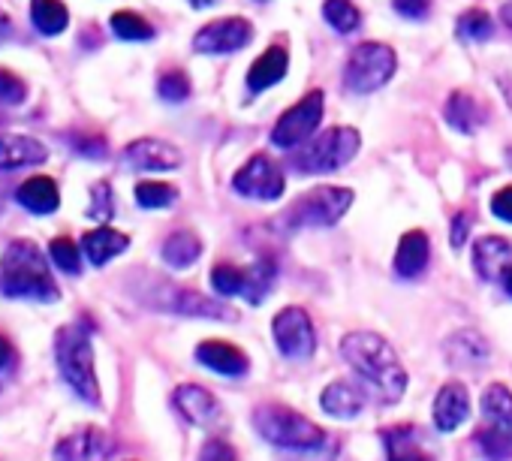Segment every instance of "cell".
I'll return each instance as SVG.
<instances>
[{
    "label": "cell",
    "mask_w": 512,
    "mask_h": 461,
    "mask_svg": "<svg viewBox=\"0 0 512 461\" xmlns=\"http://www.w3.org/2000/svg\"><path fill=\"white\" fill-rule=\"evenodd\" d=\"M341 356L383 404L401 401V395L407 389V371H404L395 347L383 335L368 332V329L347 332L341 338Z\"/></svg>",
    "instance_id": "1"
},
{
    "label": "cell",
    "mask_w": 512,
    "mask_h": 461,
    "mask_svg": "<svg viewBox=\"0 0 512 461\" xmlns=\"http://www.w3.org/2000/svg\"><path fill=\"white\" fill-rule=\"evenodd\" d=\"M0 284H4V293L13 299H34V302L61 299L49 260L43 257L40 245L28 239H16L4 251V257H0Z\"/></svg>",
    "instance_id": "2"
},
{
    "label": "cell",
    "mask_w": 512,
    "mask_h": 461,
    "mask_svg": "<svg viewBox=\"0 0 512 461\" xmlns=\"http://www.w3.org/2000/svg\"><path fill=\"white\" fill-rule=\"evenodd\" d=\"M55 362L67 386L91 407L103 404L97 368H94V344L91 329L82 326H61L55 335Z\"/></svg>",
    "instance_id": "3"
},
{
    "label": "cell",
    "mask_w": 512,
    "mask_h": 461,
    "mask_svg": "<svg viewBox=\"0 0 512 461\" xmlns=\"http://www.w3.org/2000/svg\"><path fill=\"white\" fill-rule=\"evenodd\" d=\"M253 428L263 440H269L278 449L287 452H314L326 443V431L314 425L305 413L281 404V401H263L253 410Z\"/></svg>",
    "instance_id": "4"
},
{
    "label": "cell",
    "mask_w": 512,
    "mask_h": 461,
    "mask_svg": "<svg viewBox=\"0 0 512 461\" xmlns=\"http://www.w3.org/2000/svg\"><path fill=\"white\" fill-rule=\"evenodd\" d=\"M353 205V190L350 187H314L302 193L278 220L284 233H296V229H323L335 226Z\"/></svg>",
    "instance_id": "5"
},
{
    "label": "cell",
    "mask_w": 512,
    "mask_h": 461,
    "mask_svg": "<svg viewBox=\"0 0 512 461\" xmlns=\"http://www.w3.org/2000/svg\"><path fill=\"white\" fill-rule=\"evenodd\" d=\"M359 148H362V136L356 127H332L299 151L296 166L308 175H326L347 166L359 154Z\"/></svg>",
    "instance_id": "6"
},
{
    "label": "cell",
    "mask_w": 512,
    "mask_h": 461,
    "mask_svg": "<svg viewBox=\"0 0 512 461\" xmlns=\"http://www.w3.org/2000/svg\"><path fill=\"white\" fill-rule=\"evenodd\" d=\"M398 70V55L392 46L383 43H362L353 49V55L347 58L344 67V85L353 94H374L383 85H389V79Z\"/></svg>",
    "instance_id": "7"
},
{
    "label": "cell",
    "mask_w": 512,
    "mask_h": 461,
    "mask_svg": "<svg viewBox=\"0 0 512 461\" xmlns=\"http://www.w3.org/2000/svg\"><path fill=\"white\" fill-rule=\"evenodd\" d=\"M142 302L148 308L157 311H172V314H184V317H205V320H235V311H229L226 305L196 293V290H184L175 284H166L160 278L151 281V293L142 296Z\"/></svg>",
    "instance_id": "8"
},
{
    "label": "cell",
    "mask_w": 512,
    "mask_h": 461,
    "mask_svg": "<svg viewBox=\"0 0 512 461\" xmlns=\"http://www.w3.org/2000/svg\"><path fill=\"white\" fill-rule=\"evenodd\" d=\"M323 103H326V97H323L320 88L311 91V94H305L296 106H290L278 118V124L272 130V142L278 148H284V151H293L299 145H308L311 136L320 127V121H323Z\"/></svg>",
    "instance_id": "9"
},
{
    "label": "cell",
    "mask_w": 512,
    "mask_h": 461,
    "mask_svg": "<svg viewBox=\"0 0 512 461\" xmlns=\"http://www.w3.org/2000/svg\"><path fill=\"white\" fill-rule=\"evenodd\" d=\"M232 187L238 196L256 199V202H275L284 196L287 190V178L281 172V166L266 157V154H256L250 157L232 178Z\"/></svg>",
    "instance_id": "10"
},
{
    "label": "cell",
    "mask_w": 512,
    "mask_h": 461,
    "mask_svg": "<svg viewBox=\"0 0 512 461\" xmlns=\"http://www.w3.org/2000/svg\"><path fill=\"white\" fill-rule=\"evenodd\" d=\"M272 335H275V344L278 350L287 356V359H311L317 353V329H314V320L308 317L305 308H284L275 314L272 320Z\"/></svg>",
    "instance_id": "11"
},
{
    "label": "cell",
    "mask_w": 512,
    "mask_h": 461,
    "mask_svg": "<svg viewBox=\"0 0 512 461\" xmlns=\"http://www.w3.org/2000/svg\"><path fill=\"white\" fill-rule=\"evenodd\" d=\"M253 40V25L247 19H217L208 22L205 28L196 31L193 37V49L199 55H229L244 49Z\"/></svg>",
    "instance_id": "12"
},
{
    "label": "cell",
    "mask_w": 512,
    "mask_h": 461,
    "mask_svg": "<svg viewBox=\"0 0 512 461\" xmlns=\"http://www.w3.org/2000/svg\"><path fill=\"white\" fill-rule=\"evenodd\" d=\"M172 401H175L178 413H181L190 425H196V428H217V425H223V419H226L220 401H217L205 386L181 383V386L175 389Z\"/></svg>",
    "instance_id": "13"
},
{
    "label": "cell",
    "mask_w": 512,
    "mask_h": 461,
    "mask_svg": "<svg viewBox=\"0 0 512 461\" xmlns=\"http://www.w3.org/2000/svg\"><path fill=\"white\" fill-rule=\"evenodd\" d=\"M124 160H127V166L142 169V172H169V169H178L184 157L172 142L136 139L124 148Z\"/></svg>",
    "instance_id": "14"
},
{
    "label": "cell",
    "mask_w": 512,
    "mask_h": 461,
    "mask_svg": "<svg viewBox=\"0 0 512 461\" xmlns=\"http://www.w3.org/2000/svg\"><path fill=\"white\" fill-rule=\"evenodd\" d=\"M109 452H112V440L100 428L85 425L67 434L64 440H58L55 461H103Z\"/></svg>",
    "instance_id": "15"
},
{
    "label": "cell",
    "mask_w": 512,
    "mask_h": 461,
    "mask_svg": "<svg viewBox=\"0 0 512 461\" xmlns=\"http://www.w3.org/2000/svg\"><path fill=\"white\" fill-rule=\"evenodd\" d=\"M473 269L482 281H503L512 272V242L500 236H482L473 245Z\"/></svg>",
    "instance_id": "16"
},
{
    "label": "cell",
    "mask_w": 512,
    "mask_h": 461,
    "mask_svg": "<svg viewBox=\"0 0 512 461\" xmlns=\"http://www.w3.org/2000/svg\"><path fill=\"white\" fill-rule=\"evenodd\" d=\"M196 359L220 377H244L250 368L247 353L229 341H202L196 347Z\"/></svg>",
    "instance_id": "17"
},
{
    "label": "cell",
    "mask_w": 512,
    "mask_h": 461,
    "mask_svg": "<svg viewBox=\"0 0 512 461\" xmlns=\"http://www.w3.org/2000/svg\"><path fill=\"white\" fill-rule=\"evenodd\" d=\"M431 416H434V428L443 431V434H449V431H455L461 422H467V416H470V392H467V386H461V383H446V386L437 392V398H434Z\"/></svg>",
    "instance_id": "18"
},
{
    "label": "cell",
    "mask_w": 512,
    "mask_h": 461,
    "mask_svg": "<svg viewBox=\"0 0 512 461\" xmlns=\"http://www.w3.org/2000/svg\"><path fill=\"white\" fill-rule=\"evenodd\" d=\"M443 350H446L449 365L455 368H479L491 359V347L476 329H458L455 335L446 338Z\"/></svg>",
    "instance_id": "19"
},
{
    "label": "cell",
    "mask_w": 512,
    "mask_h": 461,
    "mask_svg": "<svg viewBox=\"0 0 512 461\" xmlns=\"http://www.w3.org/2000/svg\"><path fill=\"white\" fill-rule=\"evenodd\" d=\"M287 70H290V55H287V49L272 46V49H266L260 58H256V61L250 64V70H247V88H250L253 94H263V91L275 88V85L287 76Z\"/></svg>",
    "instance_id": "20"
},
{
    "label": "cell",
    "mask_w": 512,
    "mask_h": 461,
    "mask_svg": "<svg viewBox=\"0 0 512 461\" xmlns=\"http://www.w3.org/2000/svg\"><path fill=\"white\" fill-rule=\"evenodd\" d=\"M49 160V148L34 136H0V169H22Z\"/></svg>",
    "instance_id": "21"
},
{
    "label": "cell",
    "mask_w": 512,
    "mask_h": 461,
    "mask_svg": "<svg viewBox=\"0 0 512 461\" xmlns=\"http://www.w3.org/2000/svg\"><path fill=\"white\" fill-rule=\"evenodd\" d=\"M428 257H431V245H428V236L422 233V229L404 233L398 242V251H395V272L401 278H416L428 266Z\"/></svg>",
    "instance_id": "22"
},
{
    "label": "cell",
    "mask_w": 512,
    "mask_h": 461,
    "mask_svg": "<svg viewBox=\"0 0 512 461\" xmlns=\"http://www.w3.org/2000/svg\"><path fill=\"white\" fill-rule=\"evenodd\" d=\"M127 248H130V239L124 233H118V229H112V226L91 229V233H85V239H82V251L94 266H106L109 260H115Z\"/></svg>",
    "instance_id": "23"
},
{
    "label": "cell",
    "mask_w": 512,
    "mask_h": 461,
    "mask_svg": "<svg viewBox=\"0 0 512 461\" xmlns=\"http://www.w3.org/2000/svg\"><path fill=\"white\" fill-rule=\"evenodd\" d=\"M16 199L31 214H52L61 205V190H58V184L49 175H37V178H28L16 190Z\"/></svg>",
    "instance_id": "24"
},
{
    "label": "cell",
    "mask_w": 512,
    "mask_h": 461,
    "mask_svg": "<svg viewBox=\"0 0 512 461\" xmlns=\"http://www.w3.org/2000/svg\"><path fill=\"white\" fill-rule=\"evenodd\" d=\"M320 407H323L329 416H335V419H353V416H359V413H362V407H365V395H362V389H356L353 383H347V380H335V383H329V386L323 389V395H320Z\"/></svg>",
    "instance_id": "25"
},
{
    "label": "cell",
    "mask_w": 512,
    "mask_h": 461,
    "mask_svg": "<svg viewBox=\"0 0 512 461\" xmlns=\"http://www.w3.org/2000/svg\"><path fill=\"white\" fill-rule=\"evenodd\" d=\"M482 416L488 425L512 443V392L503 383H491L482 392Z\"/></svg>",
    "instance_id": "26"
},
{
    "label": "cell",
    "mask_w": 512,
    "mask_h": 461,
    "mask_svg": "<svg viewBox=\"0 0 512 461\" xmlns=\"http://www.w3.org/2000/svg\"><path fill=\"white\" fill-rule=\"evenodd\" d=\"M443 118L449 121L452 130H458L461 136H473L479 130V124L485 121L482 106L467 94V91H455L446 106H443Z\"/></svg>",
    "instance_id": "27"
},
{
    "label": "cell",
    "mask_w": 512,
    "mask_h": 461,
    "mask_svg": "<svg viewBox=\"0 0 512 461\" xmlns=\"http://www.w3.org/2000/svg\"><path fill=\"white\" fill-rule=\"evenodd\" d=\"M163 263L184 272L190 266H196V260L202 257V239L196 233H190V229H178V233H172L166 242H163Z\"/></svg>",
    "instance_id": "28"
},
{
    "label": "cell",
    "mask_w": 512,
    "mask_h": 461,
    "mask_svg": "<svg viewBox=\"0 0 512 461\" xmlns=\"http://www.w3.org/2000/svg\"><path fill=\"white\" fill-rule=\"evenodd\" d=\"M386 440V458L389 461H431V455L419 443V431L413 425H395L383 431Z\"/></svg>",
    "instance_id": "29"
},
{
    "label": "cell",
    "mask_w": 512,
    "mask_h": 461,
    "mask_svg": "<svg viewBox=\"0 0 512 461\" xmlns=\"http://www.w3.org/2000/svg\"><path fill=\"white\" fill-rule=\"evenodd\" d=\"M272 287H275V263L269 257L256 260L253 266L244 269V296H241L244 302L260 305L272 293Z\"/></svg>",
    "instance_id": "30"
},
{
    "label": "cell",
    "mask_w": 512,
    "mask_h": 461,
    "mask_svg": "<svg viewBox=\"0 0 512 461\" xmlns=\"http://www.w3.org/2000/svg\"><path fill=\"white\" fill-rule=\"evenodd\" d=\"M31 22L40 34L46 37H58L67 31L70 25V13L61 0H34L31 4Z\"/></svg>",
    "instance_id": "31"
},
{
    "label": "cell",
    "mask_w": 512,
    "mask_h": 461,
    "mask_svg": "<svg viewBox=\"0 0 512 461\" xmlns=\"http://www.w3.org/2000/svg\"><path fill=\"white\" fill-rule=\"evenodd\" d=\"M323 19L338 34H353L362 25V13H359L356 4H350V0H326V4H323Z\"/></svg>",
    "instance_id": "32"
},
{
    "label": "cell",
    "mask_w": 512,
    "mask_h": 461,
    "mask_svg": "<svg viewBox=\"0 0 512 461\" xmlns=\"http://www.w3.org/2000/svg\"><path fill=\"white\" fill-rule=\"evenodd\" d=\"M112 31L118 40H127V43H148L154 37V28L139 13H130V10H121L112 16Z\"/></svg>",
    "instance_id": "33"
},
{
    "label": "cell",
    "mask_w": 512,
    "mask_h": 461,
    "mask_svg": "<svg viewBox=\"0 0 512 461\" xmlns=\"http://www.w3.org/2000/svg\"><path fill=\"white\" fill-rule=\"evenodd\" d=\"M494 34V22L485 10H467L458 22H455V37L464 43H482Z\"/></svg>",
    "instance_id": "34"
},
{
    "label": "cell",
    "mask_w": 512,
    "mask_h": 461,
    "mask_svg": "<svg viewBox=\"0 0 512 461\" xmlns=\"http://www.w3.org/2000/svg\"><path fill=\"white\" fill-rule=\"evenodd\" d=\"M211 287L217 296H244V269L232 266V263H217L211 269Z\"/></svg>",
    "instance_id": "35"
},
{
    "label": "cell",
    "mask_w": 512,
    "mask_h": 461,
    "mask_svg": "<svg viewBox=\"0 0 512 461\" xmlns=\"http://www.w3.org/2000/svg\"><path fill=\"white\" fill-rule=\"evenodd\" d=\"M178 199V190L166 181H139L136 184V202L142 208H166Z\"/></svg>",
    "instance_id": "36"
},
{
    "label": "cell",
    "mask_w": 512,
    "mask_h": 461,
    "mask_svg": "<svg viewBox=\"0 0 512 461\" xmlns=\"http://www.w3.org/2000/svg\"><path fill=\"white\" fill-rule=\"evenodd\" d=\"M49 257L64 275H79L82 272V254H79L76 242L67 239V236H58V239L49 242Z\"/></svg>",
    "instance_id": "37"
},
{
    "label": "cell",
    "mask_w": 512,
    "mask_h": 461,
    "mask_svg": "<svg viewBox=\"0 0 512 461\" xmlns=\"http://www.w3.org/2000/svg\"><path fill=\"white\" fill-rule=\"evenodd\" d=\"M157 94L166 100V103H184L190 97V79L184 70H169L160 76L157 82Z\"/></svg>",
    "instance_id": "38"
},
{
    "label": "cell",
    "mask_w": 512,
    "mask_h": 461,
    "mask_svg": "<svg viewBox=\"0 0 512 461\" xmlns=\"http://www.w3.org/2000/svg\"><path fill=\"white\" fill-rule=\"evenodd\" d=\"M115 214V196H112V187L106 181H97L94 190H91V208H88V217L94 220H109Z\"/></svg>",
    "instance_id": "39"
},
{
    "label": "cell",
    "mask_w": 512,
    "mask_h": 461,
    "mask_svg": "<svg viewBox=\"0 0 512 461\" xmlns=\"http://www.w3.org/2000/svg\"><path fill=\"white\" fill-rule=\"evenodd\" d=\"M25 97H28L25 82L10 70H0V100L10 103V106H19V103H25Z\"/></svg>",
    "instance_id": "40"
},
{
    "label": "cell",
    "mask_w": 512,
    "mask_h": 461,
    "mask_svg": "<svg viewBox=\"0 0 512 461\" xmlns=\"http://www.w3.org/2000/svg\"><path fill=\"white\" fill-rule=\"evenodd\" d=\"M199 461H238V452L232 449V443H226L220 437H211L199 449Z\"/></svg>",
    "instance_id": "41"
},
{
    "label": "cell",
    "mask_w": 512,
    "mask_h": 461,
    "mask_svg": "<svg viewBox=\"0 0 512 461\" xmlns=\"http://www.w3.org/2000/svg\"><path fill=\"white\" fill-rule=\"evenodd\" d=\"M476 443H482V446H485L482 452H488L491 458H506V455H509V440H506L503 434H497L491 425H488L485 431L476 434Z\"/></svg>",
    "instance_id": "42"
},
{
    "label": "cell",
    "mask_w": 512,
    "mask_h": 461,
    "mask_svg": "<svg viewBox=\"0 0 512 461\" xmlns=\"http://www.w3.org/2000/svg\"><path fill=\"white\" fill-rule=\"evenodd\" d=\"M392 7L404 19H425L431 10V0H392Z\"/></svg>",
    "instance_id": "43"
},
{
    "label": "cell",
    "mask_w": 512,
    "mask_h": 461,
    "mask_svg": "<svg viewBox=\"0 0 512 461\" xmlns=\"http://www.w3.org/2000/svg\"><path fill=\"white\" fill-rule=\"evenodd\" d=\"M491 211H494V217L512 223V184H509V187H500V190L491 196Z\"/></svg>",
    "instance_id": "44"
},
{
    "label": "cell",
    "mask_w": 512,
    "mask_h": 461,
    "mask_svg": "<svg viewBox=\"0 0 512 461\" xmlns=\"http://www.w3.org/2000/svg\"><path fill=\"white\" fill-rule=\"evenodd\" d=\"M467 233H470V214H467V211H464V214H455V220H452V233H449V245H452L455 251H461L464 242H467Z\"/></svg>",
    "instance_id": "45"
},
{
    "label": "cell",
    "mask_w": 512,
    "mask_h": 461,
    "mask_svg": "<svg viewBox=\"0 0 512 461\" xmlns=\"http://www.w3.org/2000/svg\"><path fill=\"white\" fill-rule=\"evenodd\" d=\"M76 148L85 154V157H91V160H100L103 154H106V142L100 139V136H88V139H79L76 142Z\"/></svg>",
    "instance_id": "46"
},
{
    "label": "cell",
    "mask_w": 512,
    "mask_h": 461,
    "mask_svg": "<svg viewBox=\"0 0 512 461\" xmlns=\"http://www.w3.org/2000/svg\"><path fill=\"white\" fill-rule=\"evenodd\" d=\"M13 356H16V350H13V344L0 335V374H4L7 368H10V362H13Z\"/></svg>",
    "instance_id": "47"
},
{
    "label": "cell",
    "mask_w": 512,
    "mask_h": 461,
    "mask_svg": "<svg viewBox=\"0 0 512 461\" xmlns=\"http://www.w3.org/2000/svg\"><path fill=\"white\" fill-rule=\"evenodd\" d=\"M10 37H13V22L4 10H0V43H7Z\"/></svg>",
    "instance_id": "48"
},
{
    "label": "cell",
    "mask_w": 512,
    "mask_h": 461,
    "mask_svg": "<svg viewBox=\"0 0 512 461\" xmlns=\"http://www.w3.org/2000/svg\"><path fill=\"white\" fill-rule=\"evenodd\" d=\"M214 4H217V0H190V7H196V10H208Z\"/></svg>",
    "instance_id": "49"
},
{
    "label": "cell",
    "mask_w": 512,
    "mask_h": 461,
    "mask_svg": "<svg viewBox=\"0 0 512 461\" xmlns=\"http://www.w3.org/2000/svg\"><path fill=\"white\" fill-rule=\"evenodd\" d=\"M503 19H506V25L512 28V4H506V7H503Z\"/></svg>",
    "instance_id": "50"
},
{
    "label": "cell",
    "mask_w": 512,
    "mask_h": 461,
    "mask_svg": "<svg viewBox=\"0 0 512 461\" xmlns=\"http://www.w3.org/2000/svg\"><path fill=\"white\" fill-rule=\"evenodd\" d=\"M503 287H506V293H509V296H512V272H509V275H506V278H503Z\"/></svg>",
    "instance_id": "51"
}]
</instances>
